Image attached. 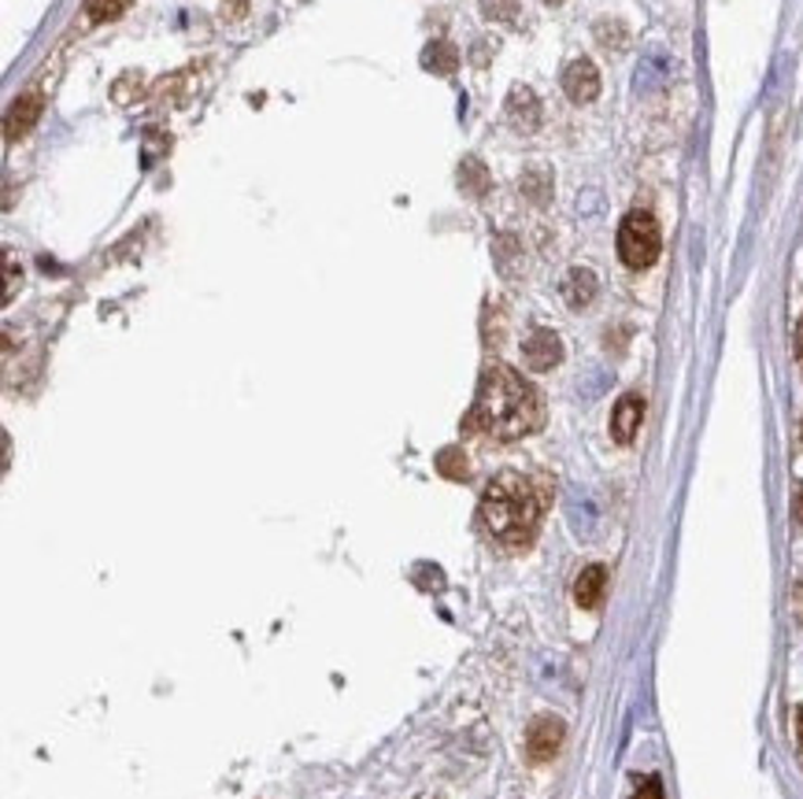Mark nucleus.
Wrapping results in <instances>:
<instances>
[{
    "label": "nucleus",
    "instance_id": "f257e3e1",
    "mask_svg": "<svg viewBox=\"0 0 803 799\" xmlns=\"http://www.w3.org/2000/svg\"><path fill=\"white\" fill-rule=\"evenodd\" d=\"M544 419V403L530 381L518 370L493 363L490 370L477 381L474 408L466 411L463 430L466 433H485L496 441H518L526 433H534Z\"/></svg>",
    "mask_w": 803,
    "mask_h": 799
},
{
    "label": "nucleus",
    "instance_id": "f03ea898",
    "mask_svg": "<svg viewBox=\"0 0 803 799\" xmlns=\"http://www.w3.org/2000/svg\"><path fill=\"white\" fill-rule=\"evenodd\" d=\"M548 492L534 478L518 470H504L485 485L482 503H477V522L504 548H526L537 537Z\"/></svg>",
    "mask_w": 803,
    "mask_h": 799
},
{
    "label": "nucleus",
    "instance_id": "7ed1b4c3",
    "mask_svg": "<svg viewBox=\"0 0 803 799\" xmlns=\"http://www.w3.org/2000/svg\"><path fill=\"white\" fill-rule=\"evenodd\" d=\"M659 248H663L659 222L648 211H629L623 226H618V259L629 270H645L659 259Z\"/></svg>",
    "mask_w": 803,
    "mask_h": 799
},
{
    "label": "nucleus",
    "instance_id": "20e7f679",
    "mask_svg": "<svg viewBox=\"0 0 803 799\" xmlns=\"http://www.w3.org/2000/svg\"><path fill=\"white\" fill-rule=\"evenodd\" d=\"M563 736H566V725L556 714L534 718L530 730H526V755H530V763H552L559 747H563Z\"/></svg>",
    "mask_w": 803,
    "mask_h": 799
},
{
    "label": "nucleus",
    "instance_id": "39448f33",
    "mask_svg": "<svg viewBox=\"0 0 803 799\" xmlns=\"http://www.w3.org/2000/svg\"><path fill=\"white\" fill-rule=\"evenodd\" d=\"M563 93L574 104H593L600 97V70L593 59H571L563 70Z\"/></svg>",
    "mask_w": 803,
    "mask_h": 799
},
{
    "label": "nucleus",
    "instance_id": "423d86ee",
    "mask_svg": "<svg viewBox=\"0 0 803 799\" xmlns=\"http://www.w3.org/2000/svg\"><path fill=\"white\" fill-rule=\"evenodd\" d=\"M507 123H512L518 134H534L537 126H541V100L530 86H515L512 93H507Z\"/></svg>",
    "mask_w": 803,
    "mask_h": 799
},
{
    "label": "nucleus",
    "instance_id": "0eeeda50",
    "mask_svg": "<svg viewBox=\"0 0 803 799\" xmlns=\"http://www.w3.org/2000/svg\"><path fill=\"white\" fill-rule=\"evenodd\" d=\"M522 359L530 370H552L559 359H563V341L556 337L552 330H534L530 337L522 341Z\"/></svg>",
    "mask_w": 803,
    "mask_h": 799
},
{
    "label": "nucleus",
    "instance_id": "6e6552de",
    "mask_svg": "<svg viewBox=\"0 0 803 799\" xmlns=\"http://www.w3.org/2000/svg\"><path fill=\"white\" fill-rule=\"evenodd\" d=\"M42 108H45L42 93H23L19 100H12V108H8V115H4V137L8 141L23 137L26 130L42 119Z\"/></svg>",
    "mask_w": 803,
    "mask_h": 799
},
{
    "label": "nucleus",
    "instance_id": "1a4fd4ad",
    "mask_svg": "<svg viewBox=\"0 0 803 799\" xmlns=\"http://www.w3.org/2000/svg\"><path fill=\"white\" fill-rule=\"evenodd\" d=\"M640 419H645V400H640L637 392H629V397L618 400L615 411H612V437L618 444H629L637 437Z\"/></svg>",
    "mask_w": 803,
    "mask_h": 799
},
{
    "label": "nucleus",
    "instance_id": "9d476101",
    "mask_svg": "<svg viewBox=\"0 0 803 799\" xmlns=\"http://www.w3.org/2000/svg\"><path fill=\"white\" fill-rule=\"evenodd\" d=\"M604 589H607V570H604V566H600V563L585 566V570L578 574V581H574V600H578V607L593 611V607H600V600H604Z\"/></svg>",
    "mask_w": 803,
    "mask_h": 799
},
{
    "label": "nucleus",
    "instance_id": "9b49d317",
    "mask_svg": "<svg viewBox=\"0 0 803 799\" xmlns=\"http://www.w3.org/2000/svg\"><path fill=\"white\" fill-rule=\"evenodd\" d=\"M596 289H600V281L596 275L588 267H574L571 275L563 278V300L571 303V308H588V303L596 300Z\"/></svg>",
    "mask_w": 803,
    "mask_h": 799
},
{
    "label": "nucleus",
    "instance_id": "f8f14e48",
    "mask_svg": "<svg viewBox=\"0 0 803 799\" xmlns=\"http://www.w3.org/2000/svg\"><path fill=\"white\" fill-rule=\"evenodd\" d=\"M422 67L433 70V75H455V67H460V48L452 42H430L422 48Z\"/></svg>",
    "mask_w": 803,
    "mask_h": 799
},
{
    "label": "nucleus",
    "instance_id": "ddd939ff",
    "mask_svg": "<svg viewBox=\"0 0 803 799\" xmlns=\"http://www.w3.org/2000/svg\"><path fill=\"white\" fill-rule=\"evenodd\" d=\"M127 8H130V0H86V4H82V23L86 26L111 23V19H119Z\"/></svg>",
    "mask_w": 803,
    "mask_h": 799
},
{
    "label": "nucleus",
    "instance_id": "4468645a",
    "mask_svg": "<svg viewBox=\"0 0 803 799\" xmlns=\"http://www.w3.org/2000/svg\"><path fill=\"white\" fill-rule=\"evenodd\" d=\"M460 181H463L466 193H474V197H485V193H490V175H485V164H482V159H477V156H466V159H463Z\"/></svg>",
    "mask_w": 803,
    "mask_h": 799
},
{
    "label": "nucleus",
    "instance_id": "2eb2a0df",
    "mask_svg": "<svg viewBox=\"0 0 803 799\" xmlns=\"http://www.w3.org/2000/svg\"><path fill=\"white\" fill-rule=\"evenodd\" d=\"M518 186H522V193L530 197L534 204H548V200H552V175H548V170H541V167L526 170Z\"/></svg>",
    "mask_w": 803,
    "mask_h": 799
},
{
    "label": "nucleus",
    "instance_id": "dca6fc26",
    "mask_svg": "<svg viewBox=\"0 0 803 799\" xmlns=\"http://www.w3.org/2000/svg\"><path fill=\"white\" fill-rule=\"evenodd\" d=\"M477 4H482V15L490 19V23L515 26L518 15H522V4H518V0H477Z\"/></svg>",
    "mask_w": 803,
    "mask_h": 799
},
{
    "label": "nucleus",
    "instance_id": "f3484780",
    "mask_svg": "<svg viewBox=\"0 0 803 799\" xmlns=\"http://www.w3.org/2000/svg\"><path fill=\"white\" fill-rule=\"evenodd\" d=\"M596 42L604 48H612V53H618V48H626V42H629V30L618 23V19H600V23H596Z\"/></svg>",
    "mask_w": 803,
    "mask_h": 799
},
{
    "label": "nucleus",
    "instance_id": "a211bd4d",
    "mask_svg": "<svg viewBox=\"0 0 803 799\" xmlns=\"http://www.w3.org/2000/svg\"><path fill=\"white\" fill-rule=\"evenodd\" d=\"M437 470H441L444 478H452V481H466V474H471V467H466L463 448H444L441 455H437Z\"/></svg>",
    "mask_w": 803,
    "mask_h": 799
},
{
    "label": "nucleus",
    "instance_id": "6ab92c4d",
    "mask_svg": "<svg viewBox=\"0 0 803 799\" xmlns=\"http://www.w3.org/2000/svg\"><path fill=\"white\" fill-rule=\"evenodd\" d=\"M134 82H145V75H141V70H127V75L119 78L116 86H111V97H116V104H134L138 97L130 93V86H134ZM141 89H145V86H138V93H141Z\"/></svg>",
    "mask_w": 803,
    "mask_h": 799
},
{
    "label": "nucleus",
    "instance_id": "aec40b11",
    "mask_svg": "<svg viewBox=\"0 0 803 799\" xmlns=\"http://www.w3.org/2000/svg\"><path fill=\"white\" fill-rule=\"evenodd\" d=\"M219 15L227 19V23H241V19L249 15V0H222Z\"/></svg>",
    "mask_w": 803,
    "mask_h": 799
},
{
    "label": "nucleus",
    "instance_id": "412c9836",
    "mask_svg": "<svg viewBox=\"0 0 803 799\" xmlns=\"http://www.w3.org/2000/svg\"><path fill=\"white\" fill-rule=\"evenodd\" d=\"M634 799H663V785H659L656 777H648V781L637 788V796H634Z\"/></svg>",
    "mask_w": 803,
    "mask_h": 799
},
{
    "label": "nucleus",
    "instance_id": "4be33fe9",
    "mask_svg": "<svg viewBox=\"0 0 803 799\" xmlns=\"http://www.w3.org/2000/svg\"><path fill=\"white\" fill-rule=\"evenodd\" d=\"M792 614H796V622H803V585L792 589Z\"/></svg>",
    "mask_w": 803,
    "mask_h": 799
},
{
    "label": "nucleus",
    "instance_id": "5701e85b",
    "mask_svg": "<svg viewBox=\"0 0 803 799\" xmlns=\"http://www.w3.org/2000/svg\"><path fill=\"white\" fill-rule=\"evenodd\" d=\"M15 297V259L8 256V292H4V300H12Z\"/></svg>",
    "mask_w": 803,
    "mask_h": 799
},
{
    "label": "nucleus",
    "instance_id": "b1692460",
    "mask_svg": "<svg viewBox=\"0 0 803 799\" xmlns=\"http://www.w3.org/2000/svg\"><path fill=\"white\" fill-rule=\"evenodd\" d=\"M792 514H796V522L803 525V485H796V497H792Z\"/></svg>",
    "mask_w": 803,
    "mask_h": 799
},
{
    "label": "nucleus",
    "instance_id": "393cba45",
    "mask_svg": "<svg viewBox=\"0 0 803 799\" xmlns=\"http://www.w3.org/2000/svg\"><path fill=\"white\" fill-rule=\"evenodd\" d=\"M796 356L803 359V319H800V326H796Z\"/></svg>",
    "mask_w": 803,
    "mask_h": 799
},
{
    "label": "nucleus",
    "instance_id": "a878e982",
    "mask_svg": "<svg viewBox=\"0 0 803 799\" xmlns=\"http://www.w3.org/2000/svg\"><path fill=\"white\" fill-rule=\"evenodd\" d=\"M796 736H800V752H803V707H800V714H796Z\"/></svg>",
    "mask_w": 803,
    "mask_h": 799
},
{
    "label": "nucleus",
    "instance_id": "bb28decb",
    "mask_svg": "<svg viewBox=\"0 0 803 799\" xmlns=\"http://www.w3.org/2000/svg\"><path fill=\"white\" fill-rule=\"evenodd\" d=\"M541 4H548V8H559V4H563V0H541Z\"/></svg>",
    "mask_w": 803,
    "mask_h": 799
}]
</instances>
